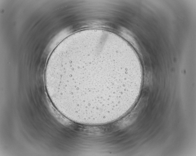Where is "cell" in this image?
<instances>
[{"mask_svg": "<svg viewBox=\"0 0 196 156\" xmlns=\"http://www.w3.org/2000/svg\"><path fill=\"white\" fill-rule=\"evenodd\" d=\"M133 76L122 57L103 42L75 39L52 53L45 80L56 108L79 121L102 119L125 104Z\"/></svg>", "mask_w": 196, "mask_h": 156, "instance_id": "obj_1", "label": "cell"}]
</instances>
